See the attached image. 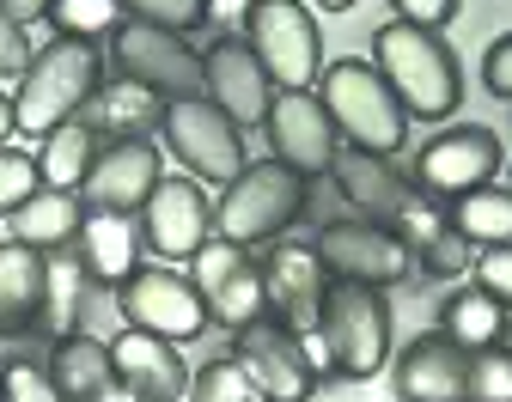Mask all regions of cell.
Listing matches in <instances>:
<instances>
[{
	"instance_id": "obj_1",
	"label": "cell",
	"mask_w": 512,
	"mask_h": 402,
	"mask_svg": "<svg viewBox=\"0 0 512 402\" xmlns=\"http://www.w3.org/2000/svg\"><path fill=\"white\" fill-rule=\"evenodd\" d=\"M372 67L378 80L397 92V104L421 122H445L464 104V74H458V55L445 49L439 31H421L409 19H391L372 31Z\"/></svg>"
},
{
	"instance_id": "obj_2",
	"label": "cell",
	"mask_w": 512,
	"mask_h": 402,
	"mask_svg": "<svg viewBox=\"0 0 512 402\" xmlns=\"http://www.w3.org/2000/svg\"><path fill=\"white\" fill-rule=\"evenodd\" d=\"M98 86H104V55L92 43H74V37H49L19 74V98H13L19 134H49L61 122L86 116Z\"/></svg>"
},
{
	"instance_id": "obj_3",
	"label": "cell",
	"mask_w": 512,
	"mask_h": 402,
	"mask_svg": "<svg viewBox=\"0 0 512 402\" xmlns=\"http://www.w3.org/2000/svg\"><path fill=\"white\" fill-rule=\"evenodd\" d=\"M299 214H305V177L287 171L281 159H263V165H244L220 189V201H214V238H226L238 250H256V244H275Z\"/></svg>"
},
{
	"instance_id": "obj_4",
	"label": "cell",
	"mask_w": 512,
	"mask_h": 402,
	"mask_svg": "<svg viewBox=\"0 0 512 402\" xmlns=\"http://www.w3.org/2000/svg\"><path fill=\"white\" fill-rule=\"evenodd\" d=\"M324 110L336 122V134L348 147L360 153H378V159H391L403 141H409V110L397 104V92L378 80V67L372 61H336L324 67Z\"/></svg>"
},
{
	"instance_id": "obj_5",
	"label": "cell",
	"mask_w": 512,
	"mask_h": 402,
	"mask_svg": "<svg viewBox=\"0 0 512 402\" xmlns=\"http://www.w3.org/2000/svg\"><path fill=\"white\" fill-rule=\"evenodd\" d=\"M330 348V372L336 378H378L384 360H391V299L384 287H354V281H336L330 299H324V323H317Z\"/></svg>"
},
{
	"instance_id": "obj_6",
	"label": "cell",
	"mask_w": 512,
	"mask_h": 402,
	"mask_svg": "<svg viewBox=\"0 0 512 402\" xmlns=\"http://www.w3.org/2000/svg\"><path fill=\"white\" fill-rule=\"evenodd\" d=\"M244 43L269 67L275 92H311L324 80V37H317V19L305 0H250Z\"/></svg>"
},
{
	"instance_id": "obj_7",
	"label": "cell",
	"mask_w": 512,
	"mask_h": 402,
	"mask_svg": "<svg viewBox=\"0 0 512 402\" xmlns=\"http://www.w3.org/2000/svg\"><path fill=\"white\" fill-rule=\"evenodd\" d=\"M110 61H116V80H135L147 92L171 98H202V55L189 49L183 31L147 25V19H122L110 31Z\"/></svg>"
},
{
	"instance_id": "obj_8",
	"label": "cell",
	"mask_w": 512,
	"mask_h": 402,
	"mask_svg": "<svg viewBox=\"0 0 512 402\" xmlns=\"http://www.w3.org/2000/svg\"><path fill=\"white\" fill-rule=\"evenodd\" d=\"M165 147L183 159L196 183H232L244 171V128L214 104V98H171L165 104Z\"/></svg>"
},
{
	"instance_id": "obj_9",
	"label": "cell",
	"mask_w": 512,
	"mask_h": 402,
	"mask_svg": "<svg viewBox=\"0 0 512 402\" xmlns=\"http://www.w3.org/2000/svg\"><path fill=\"white\" fill-rule=\"evenodd\" d=\"M189 281H196L202 305H208V323L220 329H244L256 317H269V293H263V262H250V250L226 244V238H208L196 256H189Z\"/></svg>"
},
{
	"instance_id": "obj_10",
	"label": "cell",
	"mask_w": 512,
	"mask_h": 402,
	"mask_svg": "<svg viewBox=\"0 0 512 402\" xmlns=\"http://www.w3.org/2000/svg\"><path fill=\"white\" fill-rule=\"evenodd\" d=\"M116 305H122L128 329L165 335V342H196L208 329V305H202L196 281L177 275V268H135V275L116 287Z\"/></svg>"
},
{
	"instance_id": "obj_11",
	"label": "cell",
	"mask_w": 512,
	"mask_h": 402,
	"mask_svg": "<svg viewBox=\"0 0 512 402\" xmlns=\"http://www.w3.org/2000/svg\"><path fill=\"white\" fill-rule=\"evenodd\" d=\"M311 250L336 281H354V287H397L415 268L409 244L391 226H372V220H336V226L317 232Z\"/></svg>"
},
{
	"instance_id": "obj_12",
	"label": "cell",
	"mask_w": 512,
	"mask_h": 402,
	"mask_svg": "<svg viewBox=\"0 0 512 402\" xmlns=\"http://www.w3.org/2000/svg\"><path fill=\"white\" fill-rule=\"evenodd\" d=\"M494 171H500V134L482 122H458V128L433 134L415 159V183L433 201H458V195L494 183Z\"/></svg>"
},
{
	"instance_id": "obj_13",
	"label": "cell",
	"mask_w": 512,
	"mask_h": 402,
	"mask_svg": "<svg viewBox=\"0 0 512 402\" xmlns=\"http://www.w3.org/2000/svg\"><path fill=\"white\" fill-rule=\"evenodd\" d=\"M232 360L244 366V378L263 390V402H305L317 390V372L305 360V342L275 323V317H256L232 335Z\"/></svg>"
},
{
	"instance_id": "obj_14",
	"label": "cell",
	"mask_w": 512,
	"mask_h": 402,
	"mask_svg": "<svg viewBox=\"0 0 512 402\" xmlns=\"http://www.w3.org/2000/svg\"><path fill=\"white\" fill-rule=\"evenodd\" d=\"M263 134H269V153L287 171H299L305 183L324 177V171H336L342 134H336V122H330V110H324V98H317V92H275Z\"/></svg>"
},
{
	"instance_id": "obj_15",
	"label": "cell",
	"mask_w": 512,
	"mask_h": 402,
	"mask_svg": "<svg viewBox=\"0 0 512 402\" xmlns=\"http://www.w3.org/2000/svg\"><path fill=\"white\" fill-rule=\"evenodd\" d=\"M141 238L165 262H189L214 238V201L202 195L196 177H159V189L141 208Z\"/></svg>"
},
{
	"instance_id": "obj_16",
	"label": "cell",
	"mask_w": 512,
	"mask_h": 402,
	"mask_svg": "<svg viewBox=\"0 0 512 402\" xmlns=\"http://www.w3.org/2000/svg\"><path fill=\"white\" fill-rule=\"evenodd\" d=\"M202 98H214L238 128H263L275 104V80L244 37H220L214 49H202Z\"/></svg>"
},
{
	"instance_id": "obj_17",
	"label": "cell",
	"mask_w": 512,
	"mask_h": 402,
	"mask_svg": "<svg viewBox=\"0 0 512 402\" xmlns=\"http://www.w3.org/2000/svg\"><path fill=\"white\" fill-rule=\"evenodd\" d=\"M263 293L275 323H287L293 335H311L324 323V299H330V268L317 262L311 244H275L263 256Z\"/></svg>"
},
{
	"instance_id": "obj_18",
	"label": "cell",
	"mask_w": 512,
	"mask_h": 402,
	"mask_svg": "<svg viewBox=\"0 0 512 402\" xmlns=\"http://www.w3.org/2000/svg\"><path fill=\"white\" fill-rule=\"evenodd\" d=\"M159 177H165V165H159L153 141H110V147H98L80 195L92 201V208L135 214V208H147V195L159 189Z\"/></svg>"
},
{
	"instance_id": "obj_19",
	"label": "cell",
	"mask_w": 512,
	"mask_h": 402,
	"mask_svg": "<svg viewBox=\"0 0 512 402\" xmlns=\"http://www.w3.org/2000/svg\"><path fill=\"white\" fill-rule=\"evenodd\" d=\"M110 360H116V378L135 402H183L189 396V366H183L177 342H165V335L122 323V335L110 342Z\"/></svg>"
},
{
	"instance_id": "obj_20",
	"label": "cell",
	"mask_w": 512,
	"mask_h": 402,
	"mask_svg": "<svg viewBox=\"0 0 512 402\" xmlns=\"http://www.w3.org/2000/svg\"><path fill=\"white\" fill-rule=\"evenodd\" d=\"M470 390V354L445 329H421L397 360V396L403 402H464Z\"/></svg>"
},
{
	"instance_id": "obj_21",
	"label": "cell",
	"mask_w": 512,
	"mask_h": 402,
	"mask_svg": "<svg viewBox=\"0 0 512 402\" xmlns=\"http://www.w3.org/2000/svg\"><path fill=\"white\" fill-rule=\"evenodd\" d=\"M49 378L68 402H135L116 378V360H110V342L98 335H61L55 342V360H49Z\"/></svg>"
},
{
	"instance_id": "obj_22",
	"label": "cell",
	"mask_w": 512,
	"mask_h": 402,
	"mask_svg": "<svg viewBox=\"0 0 512 402\" xmlns=\"http://www.w3.org/2000/svg\"><path fill=\"white\" fill-rule=\"evenodd\" d=\"M336 183H342V195H348L354 208H360V220H372V226H391V220H397V208H403V201L415 195L391 159L360 153V147L336 153Z\"/></svg>"
},
{
	"instance_id": "obj_23",
	"label": "cell",
	"mask_w": 512,
	"mask_h": 402,
	"mask_svg": "<svg viewBox=\"0 0 512 402\" xmlns=\"http://www.w3.org/2000/svg\"><path fill=\"white\" fill-rule=\"evenodd\" d=\"M80 262H86V275L98 287H122L141 268V226H135V214L92 208L86 226H80Z\"/></svg>"
},
{
	"instance_id": "obj_24",
	"label": "cell",
	"mask_w": 512,
	"mask_h": 402,
	"mask_svg": "<svg viewBox=\"0 0 512 402\" xmlns=\"http://www.w3.org/2000/svg\"><path fill=\"white\" fill-rule=\"evenodd\" d=\"M86 122H92V134H104V141H147L153 128H165V98L135 86V80H110L86 104Z\"/></svg>"
},
{
	"instance_id": "obj_25",
	"label": "cell",
	"mask_w": 512,
	"mask_h": 402,
	"mask_svg": "<svg viewBox=\"0 0 512 402\" xmlns=\"http://www.w3.org/2000/svg\"><path fill=\"white\" fill-rule=\"evenodd\" d=\"M86 262L80 250H49L43 256V311H37V329L49 335V342H61V335H80V317H86Z\"/></svg>"
},
{
	"instance_id": "obj_26",
	"label": "cell",
	"mask_w": 512,
	"mask_h": 402,
	"mask_svg": "<svg viewBox=\"0 0 512 402\" xmlns=\"http://www.w3.org/2000/svg\"><path fill=\"white\" fill-rule=\"evenodd\" d=\"M37 311H43V250L31 244H0V335H25L37 329Z\"/></svg>"
},
{
	"instance_id": "obj_27",
	"label": "cell",
	"mask_w": 512,
	"mask_h": 402,
	"mask_svg": "<svg viewBox=\"0 0 512 402\" xmlns=\"http://www.w3.org/2000/svg\"><path fill=\"white\" fill-rule=\"evenodd\" d=\"M86 226V208H80V195L74 189H37L25 208H13V238L31 244V250H68Z\"/></svg>"
},
{
	"instance_id": "obj_28",
	"label": "cell",
	"mask_w": 512,
	"mask_h": 402,
	"mask_svg": "<svg viewBox=\"0 0 512 402\" xmlns=\"http://www.w3.org/2000/svg\"><path fill=\"white\" fill-rule=\"evenodd\" d=\"M92 159H98V134H92L86 116H74V122H61V128L43 134L37 177H43V189H80L86 171H92Z\"/></svg>"
},
{
	"instance_id": "obj_29",
	"label": "cell",
	"mask_w": 512,
	"mask_h": 402,
	"mask_svg": "<svg viewBox=\"0 0 512 402\" xmlns=\"http://www.w3.org/2000/svg\"><path fill=\"white\" fill-rule=\"evenodd\" d=\"M506 305L500 299H488L482 287H464V293H452L445 299V311H439V329L452 335V342L464 348V354H476V348H494L500 335H506Z\"/></svg>"
},
{
	"instance_id": "obj_30",
	"label": "cell",
	"mask_w": 512,
	"mask_h": 402,
	"mask_svg": "<svg viewBox=\"0 0 512 402\" xmlns=\"http://www.w3.org/2000/svg\"><path fill=\"white\" fill-rule=\"evenodd\" d=\"M452 226L476 244V250H494V244H512V189H470L452 201Z\"/></svg>"
},
{
	"instance_id": "obj_31",
	"label": "cell",
	"mask_w": 512,
	"mask_h": 402,
	"mask_svg": "<svg viewBox=\"0 0 512 402\" xmlns=\"http://www.w3.org/2000/svg\"><path fill=\"white\" fill-rule=\"evenodd\" d=\"M49 25H55V37L92 43V37H110V31L122 25V7H116V0H55V7H49Z\"/></svg>"
},
{
	"instance_id": "obj_32",
	"label": "cell",
	"mask_w": 512,
	"mask_h": 402,
	"mask_svg": "<svg viewBox=\"0 0 512 402\" xmlns=\"http://www.w3.org/2000/svg\"><path fill=\"white\" fill-rule=\"evenodd\" d=\"M183 402H263V390L244 378L238 360H214V366H202L196 378H189V396Z\"/></svg>"
},
{
	"instance_id": "obj_33",
	"label": "cell",
	"mask_w": 512,
	"mask_h": 402,
	"mask_svg": "<svg viewBox=\"0 0 512 402\" xmlns=\"http://www.w3.org/2000/svg\"><path fill=\"white\" fill-rule=\"evenodd\" d=\"M464 402H512V354L506 348H476L470 354V390Z\"/></svg>"
},
{
	"instance_id": "obj_34",
	"label": "cell",
	"mask_w": 512,
	"mask_h": 402,
	"mask_svg": "<svg viewBox=\"0 0 512 402\" xmlns=\"http://www.w3.org/2000/svg\"><path fill=\"white\" fill-rule=\"evenodd\" d=\"M128 19H147V25H165V31H196L208 25V0H116Z\"/></svg>"
},
{
	"instance_id": "obj_35",
	"label": "cell",
	"mask_w": 512,
	"mask_h": 402,
	"mask_svg": "<svg viewBox=\"0 0 512 402\" xmlns=\"http://www.w3.org/2000/svg\"><path fill=\"white\" fill-rule=\"evenodd\" d=\"M421 256V268H427V275L433 281H458V275H470V268H476V244L458 232V226H445L427 250H415Z\"/></svg>"
},
{
	"instance_id": "obj_36",
	"label": "cell",
	"mask_w": 512,
	"mask_h": 402,
	"mask_svg": "<svg viewBox=\"0 0 512 402\" xmlns=\"http://www.w3.org/2000/svg\"><path fill=\"white\" fill-rule=\"evenodd\" d=\"M445 226H452V220L439 214V201H421V195H409L403 208H397V220H391V232L409 244V256H415V250H427V244H433Z\"/></svg>"
},
{
	"instance_id": "obj_37",
	"label": "cell",
	"mask_w": 512,
	"mask_h": 402,
	"mask_svg": "<svg viewBox=\"0 0 512 402\" xmlns=\"http://www.w3.org/2000/svg\"><path fill=\"white\" fill-rule=\"evenodd\" d=\"M37 189H43L37 159H31V153H13V147H0V214L25 208V201H31Z\"/></svg>"
},
{
	"instance_id": "obj_38",
	"label": "cell",
	"mask_w": 512,
	"mask_h": 402,
	"mask_svg": "<svg viewBox=\"0 0 512 402\" xmlns=\"http://www.w3.org/2000/svg\"><path fill=\"white\" fill-rule=\"evenodd\" d=\"M7 372V402H68L55 390V378L43 372V366H31V360H13V366H0Z\"/></svg>"
},
{
	"instance_id": "obj_39",
	"label": "cell",
	"mask_w": 512,
	"mask_h": 402,
	"mask_svg": "<svg viewBox=\"0 0 512 402\" xmlns=\"http://www.w3.org/2000/svg\"><path fill=\"white\" fill-rule=\"evenodd\" d=\"M476 287L488 299H500L512 311V244H494V250H476Z\"/></svg>"
},
{
	"instance_id": "obj_40",
	"label": "cell",
	"mask_w": 512,
	"mask_h": 402,
	"mask_svg": "<svg viewBox=\"0 0 512 402\" xmlns=\"http://www.w3.org/2000/svg\"><path fill=\"white\" fill-rule=\"evenodd\" d=\"M31 55H37V49H31V37H25V25L0 7V80H7V74H25Z\"/></svg>"
},
{
	"instance_id": "obj_41",
	"label": "cell",
	"mask_w": 512,
	"mask_h": 402,
	"mask_svg": "<svg viewBox=\"0 0 512 402\" xmlns=\"http://www.w3.org/2000/svg\"><path fill=\"white\" fill-rule=\"evenodd\" d=\"M482 86L494 98H512V31L488 43V55H482Z\"/></svg>"
},
{
	"instance_id": "obj_42",
	"label": "cell",
	"mask_w": 512,
	"mask_h": 402,
	"mask_svg": "<svg viewBox=\"0 0 512 402\" xmlns=\"http://www.w3.org/2000/svg\"><path fill=\"white\" fill-rule=\"evenodd\" d=\"M397 19H409L421 31H445L458 19V0H397Z\"/></svg>"
},
{
	"instance_id": "obj_43",
	"label": "cell",
	"mask_w": 512,
	"mask_h": 402,
	"mask_svg": "<svg viewBox=\"0 0 512 402\" xmlns=\"http://www.w3.org/2000/svg\"><path fill=\"white\" fill-rule=\"evenodd\" d=\"M0 7H7V13H13V19L25 25V19H43V13L55 7V0H0Z\"/></svg>"
},
{
	"instance_id": "obj_44",
	"label": "cell",
	"mask_w": 512,
	"mask_h": 402,
	"mask_svg": "<svg viewBox=\"0 0 512 402\" xmlns=\"http://www.w3.org/2000/svg\"><path fill=\"white\" fill-rule=\"evenodd\" d=\"M214 13H220V19H244L250 0H208V19H214Z\"/></svg>"
},
{
	"instance_id": "obj_45",
	"label": "cell",
	"mask_w": 512,
	"mask_h": 402,
	"mask_svg": "<svg viewBox=\"0 0 512 402\" xmlns=\"http://www.w3.org/2000/svg\"><path fill=\"white\" fill-rule=\"evenodd\" d=\"M7 134H19V116H13V98H0V147H7Z\"/></svg>"
},
{
	"instance_id": "obj_46",
	"label": "cell",
	"mask_w": 512,
	"mask_h": 402,
	"mask_svg": "<svg viewBox=\"0 0 512 402\" xmlns=\"http://www.w3.org/2000/svg\"><path fill=\"white\" fill-rule=\"evenodd\" d=\"M317 7H330V13H348V7H354V0H317Z\"/></svg>"
},
{
	"instance_id": "obj_47",
	"label": "cell",
	"mask_w": 512,
	"mask_h": 402,
	"mask_svg": "<svg viewBox=\"0 0 512 402\" xmlns=\"http://www.w3.org/2000/svg\"><path fill=\"white\" fill-rule=\"evenodd\" d=\"M0 402H7V372H0Z\"/></svg>"
}]
</instances>
